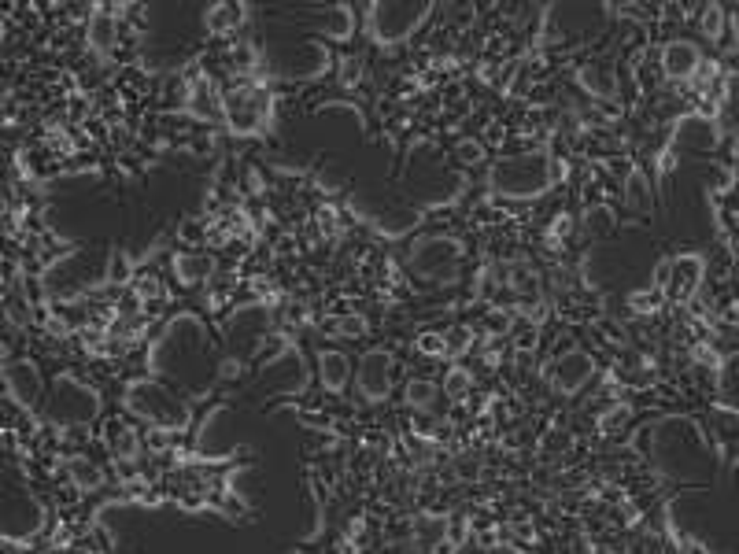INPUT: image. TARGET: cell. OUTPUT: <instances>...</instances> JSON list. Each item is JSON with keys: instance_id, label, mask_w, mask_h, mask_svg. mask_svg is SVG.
Returning <instances> with one entry per match:
<instances>
[{"instance_id": "obj_1", "label": "cell", "mask_w": 739, "mask_h": 554, "mask_svg": "<svg viewBox=\"0 0 739 554\" xmlns=\"http://www.w3.org/2000/svg\"><path fill=\"white\" fill-rule=\"evenodd\" d=\"M551 185V156L547 152H518L492 167V189L503 196H536Z\"/></svg>"}, {"instance_id": "obj_2", "label": "cell", "mask_w": 739, "mask_h": 554, "mask_svg": "<svg viewBox=\"0 0 739 554\" xmlns=\"http://www.w3.org/2000/svg\"><path fill=\"white\" fill-rule=\"evenodd\" d=\"M126 407L134 410L137 418H145L148 425L163 429V433H174L189 422V407L159 381H134L126 388Z\"/></svg>"}, {"instance_id": "obj_3", "label": "cell", "mask_w": 739, "mask_h": 554, "mask_svg": "<svg viewBox=\"0 0 739 554\" xmlns=\"http://www.w3.org/2000/svg\"><path fill=\"white\" fill-rule=\"evenodd\" d=\"M222 115L230 122L233 133H255L263 122L270 119V97L267 89L252 78L237 82L233 89L222 93Z\"/></svg>"}, {"instance_id": "obj_4", "label": "cell", "mask_w": 739, "mask_h": 554, "mask_svg": "<svg viewBox=\"0 0 739 554\" xmlns=\"http://www.w3.org/2000/svg\"><path fill=\"white\" fill-rule=\"evenodd\" d=\"M462 244L455 237H425L411 248V270L418 277H429L437 285H448L459 274Z\"/></svg>"}, {"instance_id": "obj_5", "label": "cell", "mask_w": 739, "mask_h": 554, "mask_svg": "<svg viewBox=\"0 0 739 554\" xmlns=\"http://www.w3.org/2000/svg\"><path fill=\"white\" fill-rule=\"evenodd\" d=\"M392 370H396V362H392L388 351H366L363 362H359V374H355L359 396H363L366 403L388 399V392H392Z\"/></svg>"}, {"instance_id": "obj_6", "label": "cell", "mask_w": 739, "mask_h": 554, "mask_svg": "<svg viewBox=\"0 0 739 554\" xmlns=\"http://www.w3.org/2000/svg\"><path fill=\"white\" fill-rule=\"evenodd\" d=\"M595 377V359L592 355H584V351H566V355H558L551 366H547V381L558 388V392H581L588 381Z\"/></svg>"}, {"instance_id": "obj_7", "label": "cell", "mask_w": 739, "mask_h": 554, "mask_svg": "<svg viewBox=\"0 0 739 554\" xmlns=\"http://www.w3.org/2000/svg\"><path fill=\"white\" fill-rule=\"evenodd\" d=\"M699 67H703V52H699L695 41L677 37V41H669L666 49H662V74H666L669 82H691Z\"/></svg>"}, {"instance_id": "obj_8", "label": "cell", "mask_w": 739, "mask_h": 554, "mask_svg": "<svg viewBox=\"0 0 739 554\" xmlns=\"http://www.w3.org/2000/svg\"><path fill=\"white\" fill-rule=\"evenodd\" d=\"M699 285H703V259L699 255H680V259L669 263V281H666L669 300H688V296H695Z\"/></svg>"}, {"instance_id": "obj_9", "label": "cell", "mask_w": 739, "mask_h": 554, "mask_svg": "<svg viewBox=\"0 0 739 554\" xmlns=\"http://www.w3.org/2000/svg\"><path fill=\"white\" fill-rule=\"evenodd\" d=\"M8 385H12V396L19 407H26V410L41 407L45 385H41V374H37L34 362H15V366H8Z\"/></svg>"}, {"instance_id": "obj_10", "label": "cell", "mask_w": 739, "mask_h": 554, "mask_svg": "<svg viewBox=\"0 0 739 554\" xmlns=\"http://www.w3.org/2000/svg\"><path fill=\"white\" fill-rule=\"evenodd\" d=\"M174 274H178V281L182 285H204V281H211L215 277V259L204 252H182L174 255Z\"/></svg>"}, {"instance_id": "obj_11", "label": "cell", "mask_w": 739, "mask_h": 554, "mask_svg": "<svg viewBox=\"0 0 739 554\" xmlns=\"http://www.w3.org/2000/svg\"><path fill=\"white\" fill-rule=\"evenodd\" d=\"M577 82L592 93V97L606 100V97H614L618 93V78H614V67L606 60H592V63H584L581 74H577Z\"/></svg>"}, {"instance_id": "obj_12", "label": "cell", "mask_w": 739, "mask_h": 554, "mask_svg": "<svg viewBox=\"0 0 739 554\" xmlns=\"http://www.w3.org/2000/svg\"><path fill=\"white\" fill-rule=\"evenodd\" d=\"M119 41V15L111 8H93L89 12V45L97 52H111Z\"/></svg>"}, {"instance_id": "obj_13", "label": "cell", "mask_w": 739, "mask_h": 554, "mask_svg": "<svg viewBox=\"0 0 739 554\" xmlns=\"http://www.w3.org/2000/svg\"><path fill=\"white\" fill-rule=\"evenodd\" d=\"M318 374H322V385L329 392H340V388L348 385V377H352V362H348V355H340V351H322L318 355Z\"/></svg>"}, {"instance_id": "obj_14", "label": "cell", "mask_w": 739, "mask_h": 554, "mask_svg": "<svg viewBox=\"0 0 739 554\" xmlns=\"http://www.w3.org/2000/svg\"><path fill=\"white\" fill-rule=\"evenodd\" d=\"M507 274V289L518 292V300H540V274L529 263H510L503 266Z\"/></svg>"}, {"instance_id": "obj_15", "label": "cell", "mask_w": 739, "mask_h": 554, "mask_svg": "<svg viewBox=\"0 0 739 554\" xmlns=\"http://www.w3.org/2000/svg\"><path fill=\"white\" fill-rule=\"evenodd\" d=\"M244 15L248 12H244L241 4H211L204 15V26L211 34H233L244 23Z\"/></svg>"}, {"instance_id": "obj_16", "label": "cell", "mask_w": 739, "mask_h": 554, "mask_svg": "<svg viewBox=\"0 0 739 554\" xmlns=\"http://www.w3.org/2000/svg\"><path fill=\"white\" fill-rule=\"evenodd\" d=\"M403 399H407V407H411V410H418V414H429V410L437 407L440 385L425 381V377H414L411 385H407V392H403Z\"/></svg>"}, {"instance_id": "obj_17", "label": "cell", "mask_w": 739, "mask_h": 554, "mask_svg": "<svg viewBox=\"0 0 739 554\" xmlns=\"http://www.w3.org/2000/svg\"><path fill=\"white\" fill-rule=\"evenodd\" d=\"M67 473H71L74 488H82V492H97L100 484H104V473H100L97 462H89V458L74 455L71 462H67Z\"/></svg>"}, {"instance_id": "obj_18", "label": "cell", "mask_w": 739, "mask_h": 554, "mask_svg": "<svg viewBox=\"0 0 739 554\" xmlns=\"http://www.w3.org/2000/svg\"><path fill=\"white\" fill-rule=\"evenodd\" d=\"M414 348H418V355H425V359H448L451 355L448 333H440V329H425L422 337L414 340Z\"/></svg>"}, {"instance_id": "obj_19", "label": "cell", "mask_w": 739, "mask_h": 554, "mask_svg": "<svg viewBox=\"0 0 739 554\" xmlns=\"http://www.w3.org/2000/svg\"><path fill=\"white\" fill-rule=\"evenodd\" d=\"M111 444H115V455L122 462H130V458L141 455V436L130 429V425H115V433H111Z\"/></svg>"}, {"instance_id": "obj_20", "label": "cell", "mask_w": 739, "mask_h": 554, "mask_svg": "<svg viewBox=\"0 0 739 554\" xmlns=\"http://www.w3.org/2000/svg\"><path fill=\"white\" fill-rule=\"evenodd\" d=\"M662 303H666V292L658 289V285H651V289H643V292H632V296H629V307H632V311H636V314H647V318L662 311Z\"/></svg>"}, {"instance_id": "obj_21", "label": "cell", "mask_w": 739, "mask_h": 554, "mask_svg": "<svg viewBox=\"0 0 739 554\" xmlns=\"http://www.w3.org/2000/svg\"><path fill=\"white\" fill-rule=\"evenodd\" d=\"M366 329H370V326H366L363 314H340V318H333V322L326 326V333H333V337L355 340V337H363Z\"/></svg>"}, {"instance_id": "obj_22", "label": "cell", "mask_w": 739, "mask_h": 554, "mask_svg": "<svg viewBox=\"0 0 739 554\" xmlns=\"http://www.w3.org/2000/svg\"><path fill=\"white\" fill-rule=\"evenodd\" d=\"M470 392H473V374L470 370H451L448 377H444V396L448 399H455V403H462V399H470Z\"/></svg>"}, {"instance_id": "obj_23", "label": "cell", "mask_w": 739, "mask_h": 554, "mask_svg": "<svg viewBox=\"0 0 739 554\" xmlns=\"http://www.w3.org/2000/svg\"><path fill=\"white\" fill-rule=\"evenodd\" d=\"M699 26H703V34H706V37H714V41H721V37H725V30H728V15H725V8H721V4H710V8H706V12L699 15Z\"/></svg>"}, {"instance_id": "obj_24", "label": "cell", "mask_w": 739, "mask_h": 554, "mask_svg": "<svg viewBox=\"0 0 739 554\" xmlns=\"http://www.w3.org/2000/svg\"><path fill=\"white\" fill-rule=\"evenodd\" d=\"M514 322H518V314L514 311H507V307H492V311L485 314V333L496 340V337H503V333H510Z\"/></svg>"}, {"instance_id": "obj_25", "label": "cell", "mask_w": 739, "mask_h": 554, "mask_svg": "<svg viewBox=\"0 0 739 554\" xmlns=\"http://www.w3.org/2000/svg\"><path fill=\"white\" fill-rule=\"evenodd\" d=\"M363 60H359V56H348V60H340V67H337V78H340V85H344V89H355V85L363 82Z\"/></svg>"}, {"instance_id": "obj_26", "label": "cell", "mask_w": 739, "mask_h": 554, "mask_svg": "<svg viewBox=\"0 0 739 554\" xmlns=\"http://www.w3.org/2000/svg\"><path fill=\"white\" fill-rule=\"evenodd\" d=\"M625 196H629V204H632V207L640 204L643 211H651V193H647V178H643V174H629Z\"/></svg>"}, {"instance_id": "obj_27", "label": "cell", "mask_w": 739, "mask_h": 554, "mask_svg": "<svg viewBox=\"0 0 739 554\" xmlns=\"http://www.w3.org/2000/svg\"><path fill=\"white\" fill-rule=\"evenodd\" d=\"M573 226H577V218H573L570 211H562V215H558L555 222L547 226V244H551V248H558V244H562V237H566Z\"/></svg>"}, {"instance_id": "obj_28", "label": "cell", "mask_w": 739, "mask_h": 554, "mask_svg": "<svg viewBox=\"0 0 739 554\" xmlns=\"http://www.w3.org/2000/svg\"><path fill=\"white\" fill-rule=\"evenodd\" d=\"M455 152H459V163H466V167H473V163H481V159H485V145H481V141H470V137L459 141Z\"/></svg>"}, {"instance_id": "obj_29", "label": "cell", "mask_w": 739, "mask_h": 554, "mask_svg": "<svg viewBox=\"0 0 739 554\" xmlns=\"http://www.w3.org/2000/svg\"><path fill=\"white\" fill-rule=\"evenodd\" d=\"M111 285H126L130 281V263H126V255L115 252L111 255V274H108Z\"/></svg>"}, {"instance_id": "obj_30", "label": "cell", "mask_w": 739, "mask_h": 554, "mask_svg": "<svg viewBox=\"0 0 739 554\" xmlns=\"http://www.w3.org/2000/svg\"><path fill=\"white\" fill-rule=\"evenodd\" d=\"M584 222H588V229H592V233H603V229H610V226H614V218L606 215V207H592V211H588V218H584Z\"/></svg>"}, {"instance_id": "obj_31", "label": "cell", "mask_w": 739, "mask_h": 554, "mask_svg": "<svg viewBox=\"0 0 739 554\" xmlns=\"http://www.w3.org/2000/svg\"><path fill=\"white\" fill-rule=\"evenodd\" d=\"M448 344H451V355H455V351H459V355H466V351H470V344H473V333L462 326L459 333H448Z\"/></svg>"}, {"instance_id": "obj_32", "label": "cell", "mask_w": 739, "mask_h": 554, "mask_svg": "<svg viewBox=\"0 0 739 554\" xmlns=\"http://www.w3.org/2000/svg\"><path fill=\"white\" fill-rule=\"evenodd\" d=\"M318 226L326 229V237H337V207H322L318 211Z\"/></svg>"}, {"instance_id": "obj_33", "label": "cell", "mask_w": 739, "mask_h": 554, "mask_svg": "<svg viewBox=\"0 0 739 554\" xmlns=\"http://www.w3.org/2000/svg\"><path fill=\"white\" fill-rule=\"evenodd\" d=\"M97 554H100V551H97Z\"/></svg>"}]
</instances>
